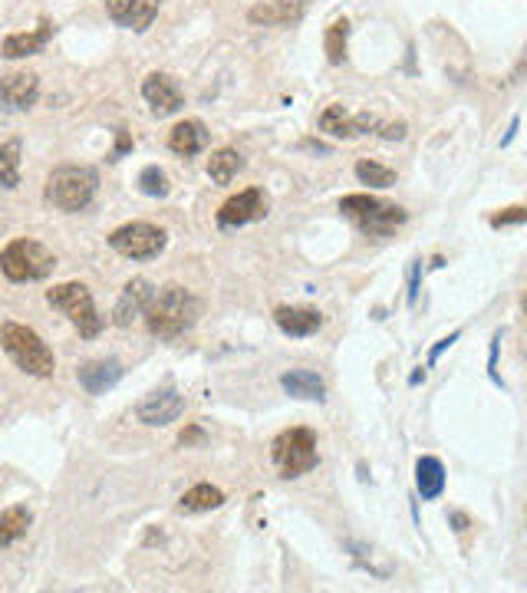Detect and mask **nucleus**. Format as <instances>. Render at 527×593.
<instances>
[{
  "instance_id": "obj_33",
  "label": "nucleus",
  "mask_w": 527,
  "mask_h": 593,
  "mask_svg": "<svg viewBox=\"0 0 527 593\" xmlns=\"http://www.w3.org/2000/svg\"><path fill=\"white\" fill-rule=\"evenodd\" d=\"M376 132L383 139H406V122H379Z\"/></svg>"
},
{
  "instance_id": "obj_36",
  "label": "nucleus",
  "mask_w": 527,
  "mask_h": 593,
  "mask_svg": "<svg viewBox=\"0 0 527 593\" xmlns=\"http://www.w3.org/2000/svg\"><path fill=\"white\" fill-rule=\"evenodd\" d=\"M448 521L455 525V531H469V527H471L469 515H461V511H452V515H448Z\"/></svg>"
},
{
  "instance_id": "obj_9",
  "label": "nucleus",
  "mask_w": 527,
  "mask_h": 593,
  "mask_svg": "<svg viewBox=\"0 0 527 593\" xmlns=\"http://www.w3.org/2000/svg\"><path fill=\"white\" fill-rule=\"evenodd\" d=\"M268 208L270 202L260 188H244V192L231 195L218 208V224L221 228H244V224H254V221L268 218Z\"/></svg>"
},
{
  "instance_id": "obj_3",
  "label": "nucleus",
  "mask_w": 527,
  "mask_h": 593,
  "mask_svg": "<svg viewBox=\"0 0 527 593\" xmlns=\"http://www.w3.org/2000/svg\"><path fill=\"white\" fill-rule=\"evenodd\" d=\"M0 347L4 353L14 359L17 369H24L26 376H37V380H47L57 369V359H53V349L40 339V333L24 327V323L7 320L0 327Z\"/></svg>"
},
{
  "instance_id": "obj_31",
  "label": "nucleus",
  "mask_w": 527,
  "mask_h": 593,
  "mask_svg": "<svg viewBox=\"0 0 527 593\" xmlns=\"http://www.w3.org/2000/svg\"><path fill=\"white\" fill-rule=\"evenodd\" d=\"M527 221V208L524 204H514V208H504L501 214H491V228H508V224H524Z\"/></svg>"
},
{
  "instance_id": "obj_6",
  "label": "nucleus",
  "mask_w": 527,
  "mask_h": 593,
  "mask_svg": "<svg viewBox=\"0 0 527 593\" xmlns=\"http://www.w3.org/2000/svg\"><path fill=\"white\" fill-rule=\"evenodd\" d=\"M270 458H274L280 478H287V482H290V478H300V474L313 472L320 462L317 435L310 432V429H303V425L287 429V432H280L270 442Z\"/></svg>"
},
{
  "instance_id": "obj_17",
  "label": "nucleus",
  "mask_w": 527,
  "mask_h": 593,
  "mask_svg": "<svg viewBox=\"0 0 527 593\" xmlns=\"http://www.w3.org/2000/svg\"><path fill=\"white\" fill-rule=\"evenodd\" d=\"M76 380L83 386L90 396H102L106 390H112L119 380H122V363L119 359H90L76 369Z\"/></svg>"
},
{
  "instance_id": "obj_5",
  "label": "nucleus",
  "mask_w": 527,
  "mask_h": 593,
  "mask_svg": "<svg viewBox=\"0 0 527 593\" xmlns=\"http://www.w3.org/2000/svg\"><path fill=\"white\" fill-rule=\"evenodd\" d=\"M57 257L50 247H43L34 237H17L0 251V271L14 284H30V280H43L53 274Z\"/></svg>"
},
{
  "instance_id": "obj_30",
  "label": "nucleus",
  "mask_w": 527,
  "mask_h": 593,
  "mask_svg": "<svg viewBox=\"0 0 527 593\" xmlns=\"http://www.w3.org/2000/svg\"><path fill=\"white\" fill-rule=\"evenodd\" d=\"M139 188H142V195H149V198H165L168 192H172V185H168V175L159 169V165H149V169H142V175H139Z\"/></svg>"
},
{
  "instance_id": "obj_21",
  "label": "nucleus",
  "mask_w": 527,
  "mask_h": 593,
  "mask_svg": "<svg viewBox=\"0 0 527 593\" xmlns=\"http://www.w3.org/2000/svg\"><path fill=\"white\" fill-rule=\"evenodd\" d=\"M343 547H346V554H350L356 564H360L363 570H369L373 577H379V580H385V577H393V570H395V564L389 557H385L379 547H373V544H366V541H356V537H346L343 541Z\"/></svg>"
},
{
  "instance_id": "obj_15",
  "label": "nucleus",
  "mask_w": 527,
  "mask_h": 593,
  "mask_svg": "<svg viewBox=\"0 0 527 593\" xmlns=\"http://www.w3.org/2000/svg\"><path fill=\"white\" fill-rule=\"evenodd\" d=\"M152 294H155V287H152L149 280L132 277L126 287H122V296H119L116 310H112V323H116V327H132V320H139V317L145 314Z\"/></svg>"
},
{
  "instance_id": "obj_34",
  "label": "nucleus",
  "mask_w": 527,
  "mask_h": 593,
  "mask_svg": "<svg viewBox=\"0 0 527 593\" xmlns=\"http://www.w3.org/2000/svg\"><path fill=\"white\" fill-rule=\"evenodd\" d=\"M458 337H461V333H458V330H455V333H452V337H445V339H438L436 347H432V353H428V366L436 363L438 356H442V353H445V349L452 347V343H455V339H458Z\"/></svg>"
},
{
  "instance_id": "obj_12",
  "label": "nucleus",
  "mask_w": 527,
  "mask_h": 593,
  "mask_svg": "<svg viewBox=\"0 0 527 593\" xmlns=\"http://www.w3.org/2000/svg\"><path fill=\"white\" fill-rule=\"evenodd\" d=\"M162 0H106V14L116 26L132 30V34H145L152 20L159 17Z\"/></svg>"
},
{
  "instance_id": "obj_2",
  "label": "nucleus",
  "mask_w": 527,
  "mask_h": 593,
  "mask_svg": "<svg viewBox=\"0 0 527 593\" xmlns=\"http://www.w3.org/2000/svg\"><path fill=\"white\" fill-rule=\"evenodd\" d=\"M100 192V175L90 165H59L50 172L47 178V188H43V198L59 208V212H83L90 208L92 198Z\"/></svg>"
},
{
  "instance_id": "obj_1",
  "label": "nucleus",
  "mask_w": 527,
  "mask_h": 593,
  "mask_svg": "<svg viewBox=\"0 0 527 593\" xmlns=\"http://www.w3.org/2000/svg\"><path fill=\"white\" fill-rule=\"evenodd\" d=\"M145 327H149L152 337L159 339H178L192 330L201 317V300L192 290L178 287V284H168V287L155 290L145 307Z\"/></svg>"
},
{
  "instance_id": "obj_23",
  "label": "nucleus",
  "mask_w": 527,
  "mask_h": 593,
  "mask_svg": "<svg viewBox=\"0 0 527 593\" xmlns=\"http://www.w3.org/2000/svg\"><path fill=\"white\" fill-rule=\"evenodd\" d=\"M280 386H284L287 396L310 399V402H320V399L327 396V386H323V380H320L317 373H310V369H290V373L280 376Z\"/></svg>"
},
{
  "instance_id": "obj_27",
  "label": "nucleus",
  "mask_w": 527,
  "mask_h": 593,
  "mask_svg": "<svg viewBox=\"0 0 527 593\" xmlns=\"http://www.w3.org/2000/svg\"><path fill=\"white\" fill-rule=\"evenodd\" d=\"M20 152H24L20 139L0 145V185L4 188H20Z\"/></svg>"
},
{
  "instance_id": "obj_25",
  "label": "nucleus",
  "mask_w": 527,
  "mask_h": 593,
  "mask_svg": "<svg viewBox=\"0 0 527 593\" xmlns=\"http://www.w3.org/2000/svg\"><path fill=\"white\" fill-rule=\"evenodd\" d=\"M34 515L24 508V505H14V508L0 511V547H10V544H17L20 537L26 534Z\"/></svg>"
},
{
  "instance_id": "obj_38",
  "label": "nucleus",
  "mask_w": 527,
  "mask_h": 593,
  "mask_svg": "<svg viewBox=\"0 0 527 593\" xmlns=\"http://www.w3.org/2000/svg\"><path fill=\"white\" fill-rule=\"evenodd\" d=\"M126 149H129V139H126V132L119 129V149H116V155H122ZM116 155H112V159H116Z\"/></svg>"
},
{
  "instance_id": "obj_37",
  "label": "nucleus",
  "mask_w": 527,
  "mask_h": 593,
  "mask_svg": "<svg viewBox=\"0 0 527 593\" xmlns=\"http://www.w3.org/2000/svg\"><path fill=\"white\" fill-rule=\"evenodd\" d=\"M518 126H521V122H518V119H514V122H511V129H508V136L501 139V149H508V145L514 142V132H518Z\"/></svg>"
},
{
  "instance_id": "obj_39",
  "label": "nucleus",
  "mask_w": 527,
  "mask_h": 593,
  "mask_svg": "<svg viewBox=\"0 0 527 593\" xmlns=\"http://www.w3.org/2000/svg\"><path fill=\"white\" fill-rule=\"evenodd\" d=\"M422 380H426V369H418V373H412V380H409V382H412V386H418V382H422Z\"/></svg>"
},
{
  "instance_id": "obj_4",
  "label": "nucleus",
  "mask_w": 527,
  "mask_h": 593,
  "mask_svg": "<svg viewBox=\"0 0 527 593\" xmlns=\"http://www.w3.org/2000/svg\"><path fill=\"white\" fill-rule=\"evenodd\" d=\"M340 212H343V218L353 221L366 237H389L409 221L406 208L389 204V202H383V198H373V195H346L343 202H340Z\"/></svg>"
},
{
  "instance_id": "obj_16",
  "label": "nucleus",
  "mask_w": 527,
  "mask_h": 593,
  "mask_svg": "<svg viewBox=\"0 0 527 593\" xmlns=\"http://www.w3.org/2000/svg\"><path fill=\"white\" fill-rule=\"evenodd\" d=\"M53 34H57V24L43 17L40 26H37V30H30V34H7V36H4V43H0V57H4V59L37 57V53H43V47L50 43Z\"/></svg>"
},
{
  "instance_id": "obj_14",
  "label": "nucleus",
  "mask_w": 527,
  "mask_h": 593,
  "mask_svg": "<svg viewBox=\"0 0 527 593\" xmlns=\"http://www.w3.org/2000/svg\"><path fill=\"white\" fill-rule=\"evenodd\" d=\"M40 99V77L37 73H10L0 77V106L14 112H26Z\"/></svg>"
},
{
  "instance_id": "obj_8",
  "label": "nucleus",
  "mask_w": 527,
  "mask_h": 593,
  "mask_svg": "<svg viewBox=\"0 0 527 593\" xmlns=\"http://www.w3.org/2000/svg\"><path fill=\"white\" fill-rule=\"evenodd\" d=\"M168 244V234L149 221H129L122 228H116L110 234V247L116 255L129 257V261H152L159 257Z\"/></svg>"
},
{
  "instance_id": "obj_28",
  "label": "nucleus",
  "mask_w": 527,
  "mask_h": 593,
  "mask_svg": "<svg viewBox=\"0 0 527 593\" xmlns=\"http://www.w3.org/2000/svg\"><path fill=\"white\" fill-rule=\"evenodd\" d=\"M346 40H350V20L340 17L327 26V34H323V50H327V59L333 67H340L346 59Z\"/></svg>"
},
{
  "instance_id": "obj_13",
  "label": "nucleus",
  "mask_w": 527,
  "mask_h": 593,
  "mask_svg": "<svg viewBox=\"0 0 527 593\" xmlns=\"http://www.w3.org/2000/svg\"><path fill=\"white\" fill-rule=\"evenodd\" d=\"M142 99L149 102V109L159 119L172 116V112H178L184 106L182 89H178V83L168 73H149L142 79Z\"/></svg>"
},
{
  "instance_id": "obj_24",
  "label": "nucleus",
  "mask_w": 527,
  "mask_h": 593,
  "mask_svg": "<svg viewBox=\"0 0 527 593\" xmlns=\"http://www.w3.org/2000/svg\"><path fill=\"white\" fill-rule=\"evenodd\" d=\"M225 505V492L215 488V484H195L178 498V511L182 515H205V511H215Z\"/></svg>"
},
{
  "instance_id": "obj_18",
  "label": "nucleus",
  "mask_w": 527,
  "mask_h": 593,
  "mask_svg": "<svg viewBox=\"0 0 527 593\" xmlns=\"http://www.w3.org/2000/svg\"><path fill=\"white\" fill-rule=\"evenodd\" d=\"M303 17L300 0H260L248 10V20L258 26H290Z\"/></svg>"
},
{
  "instance_id": "obj_32",
  "label": "nucleus",
  "mask_w": 527,
  "mask_h": 593,
  "mask_svg": "<svg viewBox=\"0 0 527 593\" xmlns=\"http://www.w3.org/2000/svg\"><path fill=\"white\" fill-rule=\"evenodd\" d=\"M201 442H205V429H201V425H188V429L178 435V445H184V449H188V445H201Z\"/></svg>"
},
{
  "instance_id": "obj_20",
  "label": "nucleus",
  "mask_w": 527,
  "mask_h": 593,
  "mask_svg": "<svg viewBox=\"0 0 527 593\" xmlns=\"http://www.w3.org/2000/svg\"><path fill=\"white\" fill-rule=\"evenodd\" d=\"M274 323L287 337H313L323 327V314L310 310V307H277Z\"/></svg>"
},
{
  "instance_id": "obj_10",
  "label": "nucleus",
  "mask_w": 527,
  "mask_h": 593,
  "mask_svg": "<svg viewBox=\"0 0 527 593\" xmlns=\"http://www.w3.org/2000/svg\"><path fill=\"white\" fill-rule=\"evenodd\" d=\"M379 119L369 116V112H350L346 106L333 102L323 109L320 116V132H327L333 139H360V136H369V132H376Z\"/></svg>"
},
{
  "instance_id": "obj_7",
  "label": "nucleus",
  "mask_w": 527,
  "mask_h": 593,
  "mask_svg": "<svg viewBox=\"0 0 527 593\" xmlns=\"http://www.w3.org/2000/svg\"><path fill=\"white\" fill-rule=\"evenodd\" d=\"M47 304L63 310L69 317V323L79 330V337L92 339L102 333V317L96 314L90 287L79 284V280H67V284H57L53 290H47Z\"/></svg>"
},
{
  "instance_id": "obj_35",
  "label": "nucleus",
  "mask_w": 527,
  "mask_h": 593,
  "mask_svg": "<svg viewBox=\"0 0 527 593\" xmlns=\"http://www.w3.org/2000/svg\"><path fill=\"white\" fill-rule=\"evenodd\" d=\"M418 296V261H412V271H409V304H416Z\"/></svg>"
},
{
  "instance_id": "obj_29",
  "label": "nucleus",
  "mask_w": 527,
  "mask_h": 593,
  "mask_svg": "<svg viewBox=\"0 0 527 593\" xmlns=\"http://www.w3.org/2000/svg\"><path fill=\"white\" fill-rule=\"evenodd\" d=\"M356 178L369 188H393L395 185V172L385 169V165H379V161H373V159L356 161Z\"/></svg>"
},
{
  "instance_id": "obj_11",
  "label": "nucleus",
  "mask_w": 527,
  "mask_h": 593,
  "mask_svg": "<svg viewBox=\"0 0 527 593\" xmlns=\"http://www.w3.org/2000/svg\"><path fill=\"white\" fill-rule=\"evenodd\" d=\"M184 412V399L175 386H162L135 406V419L142 425H168Z\"/></svg>"
},
{
  "instance_id": "obj_22",
  "label": "nucleus",
  "mask_w": 527,
  "mask_h": 593,
  "mask_svg": "<svg viewBox=\"0 0 527 593\" xmlns=\"http://www.w3.org/2000/svg\"><path fill=\"white\" fill-rule=\"evenodd\" d=\"M416 488L422 501H436L445 492V465L436 455H422L416 462Z\"/></svg>"
},
{
  "instance_id": "obj_19",
  "label": "nucleus",
  "mask_w": 527,
  "mask_h": 593,
  "mask_svg": "<svg viewBox=\"0 0 527 593\" xmlns=\"http://www.w3.org/2000/svg\"><path fill=\"white\" fill-rule=\"evenodd\" d=\"M208 139H211V132L201 119H184V122H178V126L168 132V149L175 155H182V159H192V155L208 149Z\"/></svg>"
},
{
  "instance_id": "obj_26",
  "label": "nucleus",
  "mask_w": 527,
  "mask_h": 593,
  "mask_svg": "<svg viewBox=\"0 0 527 593\" xmlns=\"http://www.w3.org/2000/svg\"><path fill=\"white\" fill-rule=\"evenodd\" d=\"M241 169H244V159L235 149H218V152H211V159H208V175L215 185H231Z\"/></svg>"
}]
</instances>
